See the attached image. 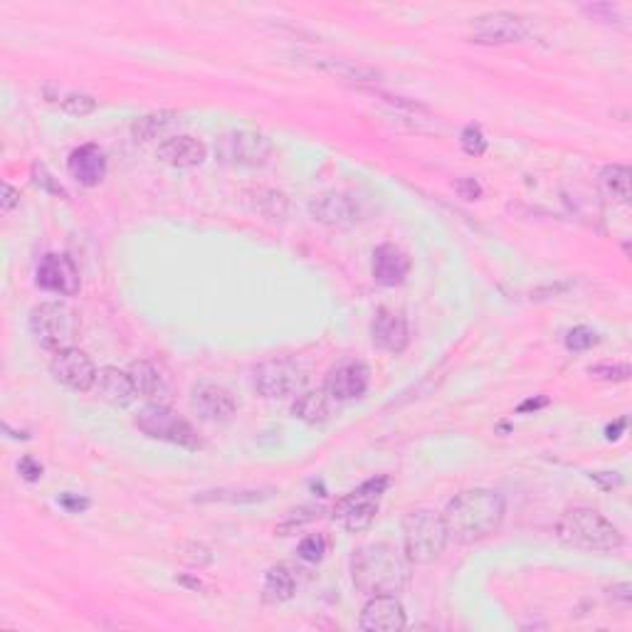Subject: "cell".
Masks as SVG:
<instances>
[{"label": "cell", "instance_id": "cell-27", "mask_svg": "<svg viewBox=\"0 0 632 632\" xmlns=\"http://www.w3.org/2000/svg\"><path fill=\"white\" fill-rule=\"evenodd\" d=\"M129 376L141 398H156V395H163V391H166L161 373L156 371L154 363L134 361L129 366Z\"/></svg>", "mask_w": 632, "mask_h": 632}, {"label": "cell", "instance_id": "cell-12", "mask_svg": "<svg viewBox=\"0 0 632 632\" xmlns=\"http://www.w3.org/2000/svg\"><path fill=\"white\" fill-rule=\"evenodd\" d=\"M309 215L326 228L349 230L361 220V203L351 193L326 191L309 200Z\"/></svg>", "mask_w": 632, "mask_h": 632}, {"label": "cell", "instance_id": "cell-17", "mask_svg": "<svg viewBox=\"0 0 632 632\" xmlns=\"http://www.w3.org/2000/svg\"><path fill=\"white\" fill-rule=\"evenodd\" d=\"M371 341L388 354H403L410 344L408 319L395 309L381 307L371 321Z\"/></svg>", "mask_w": 632, "mask_h": 632}, {"label": "cell", "instance_id": "cell-26", "mask_svg": "<svg viewBox=\"0 0 632 632\" xmlns=\"http://www.w3.org/2000/svg\"><path fill=\"white\" fill-rule=\"evenodd\" d=\"M176 121H178V117L173 112L144 114V117L134 119V124H131V136H134L136 141H141V144H146V141L161 139V136L166 134V131L171 129L173 124H176Z\"/></svg>", "mask_w": 632, "mask_h": 632}, {"label": "cell", "instance_id": "cell-41", "mask_svg": "<svg viewBox=\"0 0 632 632\" xmlns=\"http://www.w3.org/2000/svg\"><path fill=\"white\" fill-rule=\"evenodd\" d=\"M625 428H628V418H620L618 423L605 428V437H608V440H618V437L625 433Z\"/></svg>", "mask_w": 632, "mask_h": 632}, {"label": "cell", "instance_id": "cell-18", "mask_svg": "<svg viewBox=\"0 0 632 632\" xmlns=\"http://www.w3.org/2000/svg\"><path fill=\"white\" fill-rule=\"evenodd\" d=\"M156 156L166 166L178 168V171H188V168L203 166L205 158H208V149H205L203 141H198L196 136H173V139H166L158 146Z\"/></svg>", "mask_w": 632, "mask_h": 632}, {"label": "cell", "instance_id": "cell-32", "mask_svg": "<svg viewBox=\"0 0 632 632\" xmlns=\"http://www.w3.org/2000/svg\"><path fill=\"white\" fill-rule=\"evenodd\" d=\"M297 556L307 563H319L326 556V539L321 534H309L299 541Z\"/></svg>", "mask_w": 632, "mask_h": 632}, {"label": "cell", "instance_id": "cell-25", "mask_svg": "<svg viewBox=\"0 0 632 632\" xmlns=\"http://www.w3.org/2000/svg\"><path fill=\"white\" fill-rule=\"evenodd\" d=\"M245 196L252 213L262 215V218L284 220L289 215V200L284 193L270 191V188H255V191L245 193Z\"/></svg>", "mask_w": 632, "mask_h": 632}, {"label": "cell", "instance_id": "cell-23", "mask_svg": "<svg viewBox=\"0 0 632 632\" xmlns=\"http://www.w3.org/2000/svg\"><path fill=\"white\" fill-rule=\"evenodd\" d=\"M297 593V576H294L292 566L287 563H277L265 573L262 581V600L270 605H282L294 598Z\"/></svg>", "mask_w": 632, "mask_h": 632}, {"label": "cell", "instance_id": "cell-9", "mask_svg": "<svg viewBox=\"0 0 632 632\" xmlns=\"http://www.w3.org/2000/svg\"><path fill=\"white\" fill-rule=\"evenodd\" d=\"M272 141L265 134L257 131H230V134L220 136L215 144V154L225 166L233 168H260L270 161Z\"/></svg>", "mask_w": 632, "mask_h": 632}, {"label": "cell", "instance_id": "cell-24", "mask_svg": "<svg viewBox=\"0 0 632 632\" xmlns=\"http://www.w3.org/2000/svg\"><path fill=\"white\" fill-rule=\"evenodd\" d=\"M275 489H210V492H200L193 497L196 504H262L272 499Z\"/></svg>", "mask_w": 632, "mask_h": 632}, {"label": "cell", "instance_id": "cell-4", "mask_svg": "<svg viewBox=\"0 0 632 632\" xmlns=\"http://www.w3.org/2000/svg\"><path fill=\"white\" fill-rule=\"evenodd\" d=\"M450 544L442 514L433 509H415L403 519V553L410 563L428 566L442 556Z\"/></svg>", "mask_w": 632, "mask_h": 632}, {"label": "cell", "instance_id": "cell-19", "mask_svg": "<svg viewBox=\"0 0 632 632\" xmlns=\"http://www.w3.org/2000/svg\"><path fill=\"white\" fill-rule=\"evenodd\" d=\"M371 272L376 284H381V287H400V284L408 279L410 260L400 247L386 242V245H378L376 250H373Z\"/></svg>", "mask_w": 632, "mask_h": 632}, {"label": "cell", "instance_id": "cell-42", "mask_svg": "<svg viewBox=\"0 0 632 632\" xmlns=\"http://www.w3.org/2000/svg\"><path fill=\"white\" fill-rule=\"evenodd\" d=\"M549 405V400L546 398H539V400H526V403L519 405V413H529V410H539V408H546Z\"/></svg>", "mask_w": 632, "mask_h": 632}, {"label": "cell", "instance_id": "cell-22", "mask_svg": "<svg viewBox=\"0 0 632 632\" xmlns=\"http://www.w3.org/2000/svg\"><path fill=\"white\" fill-rule=\"evenodd\" d=\"M334 403L336 400L326 393V388H319V391H302L294 395L292 415L307 425H321L331 418V413H334Z\"/></svg>", "mask_w": 632, "mask_h": 632}, {"label": "cell", "instance_id": "cell-39", "mask_svg": "<svg viewBox=\"0 0 632 632\" xmlns=\"http://www.w3.org/2000/svg\"><path fill=\"white\" fill-rule=\"evenodd\" d=\"M591 479L593 482H598L603 489H613L623 482L618 472H591Z\"/></svg>", "mask_w": 632, "mask_h": 632}, {"label": "cell", "instance_id": "cell-13", "mask_svg": "<svg viewBox=\"0 0 632 632\" xmlns=\"http://www.w3.org/2000/svg\"><path fill=\"white\" fill-rule=\"evenodd\" d=\"M35 284L45 292L60 294V297H75L82 287V279H79V270L70 255L50 252L42 257L38 270H35Z\"/></svg>", "mask_w": 632, "mask_h": 632}, {"label": "cell", "instance_id": "cell-21", "mask_svg": "<svg viewBox=\"0 0 632 632\" xmlns=\"http://www.w3.org/2000/svg\"><path fill=\"white\" fill-rule=\"evenodd\" d=\"M94 388H97V393L102 395L109 405H114V408H129V405L139 398L129 371H119V368L114 366H107L99 371L97 386Z\"/></svg>", "mask_w": 632, "mask_h": 632}, {"label": "cell", "instance_id": "cell-38", "mask_svg": "<svg viewBox=\"0 0 632 632\" xmlns=\"http://www.w3.org/2000/svg\"><path fill=\"white\" fill-rule=\"evenodd\" d=\"M455 188L465 200H477L479 196H482V186H479L474 178H460V181L455 183Z\"/></svg>", "mask_w": 632, "mask_h": 632}, {"label": "cell", "instance_id": "cell-30", "mask_svg": "<svg viewBox=\"0 0 632 632\" xmlns=\"http://www.w3.org/2000/svg\"><path fill=\"white\" fill-rule=\"evenodd\" d=\"M460 146L467 156H482L487 151V136H484L482 126L467 124L460 134Z\"/></svg>", "mask_w": 632, "mask_h": 632}, {"label": "cell", "instance_id": "cell-5", "mask_svg": "<svg viewBox=\"0 0 632 632\" xmlns=\"http://www.w3.org/2000/svg\"><path fill=\"white\" fill-rule=\"evenodd\" d=\"M134 425L151 440L168 442V445L183 447V450H200V437L186 418L171 410L168 405L149 403L139 410Z\"/></svg>", "mask_w": 632, "mask_h": 632}, {"label": "cell", "instance_id": "cell-29", "mask_svg": "<svg viewBox=\"0 0 632 632\" xmlns=\"http://www.w3.org/2000/svg\"><path fill=\"white\" fill-rule=\"evenodd\" d=\"M47 102H55L62 112L72 114V117H87V114L97 112V99L84 92H57V97L47 99Z\"/></svg>", "mask_w": 632, "mask_h": 632}, {"label": "cell", "instance_id": "cell-10", "mask_svg": "<svg viewBox=\"0 0 632 632\" xmlns=\"http://www.w3.org/2000/svg\"><path fill=\"white\" fill-rule=\"evenodd\" d=\"M50 373L60 386L70 388V391L75 393L92 391V388L97 386L99 376L92 358L84 354L82 349H75V346L55 351V356H52L50 361Z\"/></svg>", "mask_w": 632, "mask_h": 632}, {"label": "cell", "instance_id": "cell-33", "mask_svg": "<svg viewBox=\"0 0 632 632\" xmlns=\"http://www.w3.org/2000/svg\"><path fill=\"white\" fill-rule=\"evenodd\" d=\"M591 376L603 378V381H628L630 378V366L628 363H600V366L591 368Z\"/></svg>", "mask_w": 632, "mask_h": 632}, {"label": "cell", "instance_id": "cell-28", "mask_svg": "<svg viewBox=\"0 0 632 632\" xmlns=\"http://www.w3.org/2000/svg\"><path fill=\"white\" fill-rule=\"evenodd\" d=\"M600 186L608 193L610 198H615L618 203H628L630 200V168L623 163H610L600 171Z\"/></svg>", "mask_w": 632, "mask_h": 632}, {"label": "cell", "instance_id": "cell-7", "mask_svg": "<svg viewBox=\"0 0 632 632\" xmlns=\"http://www.w3.org/2000/svg\"><path fill=\"white\" fill-rule=\"evenodd\" d=\"M391 487V479L388 477H373L368 482H363L361 487L349 492L346 497H341L334 507V519L341 521L349 531H363L373 524L378 514V499L386 494V489Z\"/></svg>", "mask_w": 632, "mask_h": 632}, {"label": "cell", "instance_id": "cell-1", "mask_svg": "<svg viewBox=\"0 0 632 632\" xmlns=\"http://www.w3.org/2000/svg\"><path fill=\"white\" fill-rule=\"evenodd\" d=\"M507 504L494 489H465L447 502L442 521L450 541L455 544H477L502 526Z\"/></svg>", "mask_w": 632, "mask_h": 632}, {"label": "cell", "instance_id": "cell-11", "mask_svg": "<svg viewBox=\"0 0 632 632\" xmlns=\"http://www.w3.org/2000/svg\"><path fill=\"white\" fill-rule=\"evenodd\" d=\"M472 40L479 45H514V42H526L531 38V28L521 15L497 10L474 20Z\"/></svg>", "mask_w": 632, "mask_h": 632}, {"label": "cell", "instance_id": "cell-37", "mask_svg": "<svg viewBox=\"0 0 632 632\" xmlns=\"http://www.w3.org/2000/svg\"><path fill=\"white\" fill-rule=\"evenodd\" d=\"M20 205V193L15 191L10 183H3V188H0V210L3 213H10L13 208H18Z\"/></svg>", "mask_w": 632, "mask_h": 632}, {"label": "cell", "instance_id": "cell-20", "mask_svg": "<svg viewBox=\"0 0 632 632\" xmlns=\"http://www.w3.org/2000/svg\"><path fill=\"white\" fill-rule=\"evenodd\" d=\"M67 168H70L72 178H75L77 183L94 188L107 178V156H104V151L99 149V146L84 144L72 151Z\"/></svg>", "mask_w": 632, "mask_h": 632}, {"label": "cell", "instance_id": "cell-6", "mask_svg": "<svg viewBox=\"0 0 632 632\" xmlns=\"http://www.w3.org/2000/svg\"><path fill=\"white\" fill-rule=\"evenodd\" d=\"M30 334L47 351L70 349L77 336V316L62 302H42L30 312Z\"/></svg>", "mask_w": 632, "mask_h": 632}, {"label": "cell", "instance_id": "cell-34", "mask_svg": "<svg viewBox=\"0 0 632 632\" xmlns=\"http://www.w3.org/2000/svg\"><path fill=\"white\" fill-rule=\"evenodd\" d=\"M18 472H20V477L25 479V482H40L42 479V465L38 460H35V457H30V455H25L23 460L18 462Z\"/></svg>", "mask_w": 632, "mask_h": 632}, {"label": "cell", "instance_id": "cell-31", "mask_svg": "<svg viewBox=\"0 0 632 632\" xmlns=\"http://www.w3.org/2000/svg\"><path fill=\"white\" fill-rule=\"evenodd\" d=\"M600 341L598 331L588 329V326H576V329H571L566 334V349L568 351H576V354H581V351H588L593 349L595 344Z\"/></svg>", "mask_w": 632, "mask_h": 632}, {"label": "cell", "instance_id": "cell-40", "mask_svg": "<svg viewBox=\"0 0 632 632\" xmlns=\"http://www.w3.org/2000/svg\"><path fill=\"white\" fill-rule=\"evenodd\" d=\"M610 600H618V603L630 605V600H632L630 583H620V586H615L613 591H610Z\"/></svg>", "mask_w": 632, "mask_h": 632}, {"label": "cell", "instance_id": "cell-15", "mask_svg": "<svg viewBox=\"0 0 632 632\" xmlns=\"http://www.w3.org/2000/svg\"><path fill=\"white\" fill-rule=\"evenodd\" d=\"M191 408L205 423H225L235 415L237 403L233 393L220 383L200 381L191 391Z\"/></svg>", "mask_w": 632, "mask_h": 632}, {"label": "cell", "instance_id": "cell-14", "mask_svg": "<svg viewBox=\"0 0 632 632\" xmlns=\"http://www.w3.org/2000/svg\"><path fill=\"white\" fill-rule=\"evenodd\" d=\"M371 386V368L363 361H341L334 366L326 376V393L336 400V403H349V400L366 395Z\"/></svg>", "mask_w": 632, "mask_h": 632}, {"label": "cell", "instance_id": "cell-2", "mask_svg": "<svg viewBox=\"0 0 632 632\" xmlns=\"http://www.w3.org/2000/svg\"><path fill=\"white\" fill-rule=\"evenodd\" d=\"M351 578L361 593L400 595L410 583V561L391 544H368L351 556Z\"/></svg>", "mask_w": 632, "mask_h": 632}, {"label": "cell", "instance_id": "cell-35", "mask_svg": "<svg viewBox=\"0 0 632 632\" xmlns=\"http://www.w3.org/2000/svg\"><path fill=\"white\" fill-rule=\"evenodd\" d=\"M57 502H60V507L70 514H79V512H84V509H89V499L79 497V494H72V492H65L60 499H57Z\"/></svg>", "mask_w": 632, "mask_h": 632}, {"label": "cell", "instance_id": "cell-36", "mask_svg": "<svg viewBox=\"0 0 632 632\" xmlns=\"http://www.w3.org/2000/svg\"><path fill=\"white\" fill-rule=\"evenodd\" d=\"M33 173H35V183H38V186H40V188H45V191L55 193V196H67V193H65V191H62V186H57V183H55V178H52V176H50V173H47V171H45V168H42V166H40V168H38V166H35V171H33Z\"/></svg>", "mask_w": 632, "mask_h": 632}, {"label": "cell", "instance_id": "cell-8", "mask_svg": "<svg viewBox=\"0 0 632 632\" xmlns=\"http://www.w3.org/2000/svg\"><path fill=\"white\" fill-rule=\"evenodd\" d=\"M255 391L267 400H284L294 398L304 391L307 373L292 358H272V361L260 363L255 368Z\"/></svg>", "mask_w": 632, "mask_h": 632}, {"label": "cell", "instance_id": "cell-3", "mask_svg": "<svg viewBox=\"0 0 632 632\" xmlns=\"http://www.w3.org/2000/svg\"><path fill=\"white\" fill-rule=\"evenodd\" d=\"M556 536L561 544L581 551L613 553L625 546L618 526L591 507L566 509L556 521Z\"/></svg>", "mask_w": 632, "mask_h": 632}, {"label": "cell", "instance_id": "cell-16", "mask_svg": "<svg viewBox=\"0 0 632 632\" xmlns=\"http://www.w3.org/2000/svg\"><path fill=\"white\" fill-rule=\"evenodd\" d=\"M405 623L408 620L398 595H371L358 618V628L366 632H398Z\"/></svg>", "mask_w": 632, "mask_h": 632}]
</instances>
